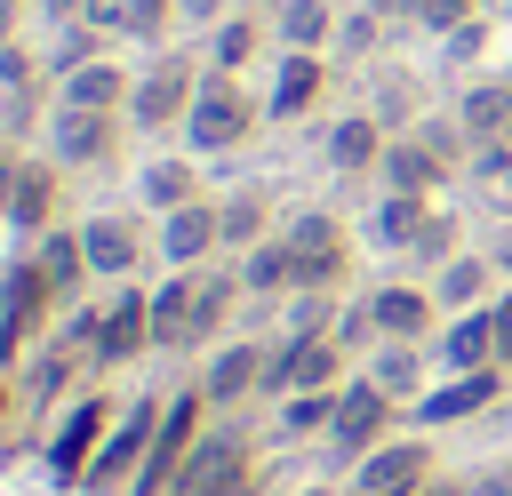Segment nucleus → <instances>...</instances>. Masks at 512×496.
<instances>
[{"instance_id": "obj_31", "label": "nucleus", "mask_w": 512, "mask_h": 496, "mask_svg": "<svg viewBox=\"0 0 512 496\" xmlns=\"http://www.w3.org/2000/svg\"><path fill=\"white\" fill-rule=\"evenodd\" d=\"M16 184H24V176H16V160L0 152V216H16Z\"/></svg>"}, {"instance_id": "obj_4", "label": "nucleus", "mask_w": 512, "mask_h": 496, "mask_svg": "<svg viewBox=\"0 0 512 496\" xmlns=\"http://www.w3.org/2000/svg\"><path fill=\"white\" fill-rule=\"evenodd\" d=\"M384 416H392V408H384V384H352V392L336 400V424H328V432H336V448H368V440L384 432Z\"/></svg>"}, {"instance_id": "obj_2", "label": "nucleus", "mask_w": 512, "mask_h": 496, "mask_svg": "<svg viewBox=\"0 0 512 496\" xmlns=\"http://www.w3.org/2000/svg\"><path fill=\"white\" fill-rule=\"evenodd\" d=\"M424 472H432V448L392 440V448H376V456L360 464V488H368V496H416V488H424Z\"/></svg>"}, {"instance_id": "obj_40", "label": "nucleus", "mask_w": 512, "mask_h": 496, "mask_svg": "<svg viewBox=\"0 0 512 496\" xmlns=\"http://www.w3.org/2000/svg\"><path fill=\"white\" fill-rule=\"evenodd\" d=\"M360 496H368V488H360Z\"/></svg>"}, {"instance_id": "obj_15", "label": "nucleus", "mask_w": 512, "mask_h": 496, "mask_svg": "<svg viewBox=\"0 0 512 496\" xmlns=\"http://www.w3.org/2000/svg\"><path fill=\"white\" fill-rule=\"evenodd\" d=\"M320 96V64H312V48H296L288 64H280V88H272V112H304Z\"/></svg>"}, {"instance_id": "obj_30", "label": "nucleus", "mask_w": 512, "mask_h": 496, "mask_svg": "<svg viewBox=\"0 0 512 496\" xmlns=\"http://www.w3.org/2000/svg\"><path fill=\"white\" fill-rule=\"evenodd\" d=\"M480 280H488V272H480V264H456V272H448V288H440V296H448V304H472V296H480Z\"/></svg>"}, {"instance_id": "obj_18", "label": "nucleus", "mask_w": 512, "mask_h": 496, "mask_svg": "<svg viewBox=\"0 0 512 496\" xmlns=\"http://www.w3.org/2000/svg\"><path fill=\"white\" fill-rule=\"evenodd\" d=\"M424 320H432L424 296H408V288H384V296H376V328H384V336H416Z\"/></svg>"}, {"instance_id": "obj_11", "label": "nucleus", "mask_w": 512, "mask_h": 496, "mask_svg": "<svg viewBox=\"0 0 512 496\" xmlns=\"http://www.w3.org/2000/svg\"><path fill=\"white\" fill-rule=\"evenodd\" d=\"M488 392H496V376H488V368H472V376H456V384H440V392H432V400H424L416 416H432V424H448V416H472V408H480Z\"/></svg>"}, {"instance_id": "obj_37", "label": "nucleus", "mask_w": 512, "mask_h": 496, "mask_svg": "<svg viewBox=\"0 0 512 496\" xmlns=\"http://www.w3.org/2000/svg\"><path fill=\"white\" fill-rule=\"evenodd\" d=\"M504 272H512V240H504Z\"/></svg>"}, {"instance_id": "obj_7", "label": "nucleus", "mask_w": 512, "mask_h": 496, "mask_svg": "<svg viewBox=\"0 0 512 496\" xmlns=\"http://www.w3.org/2000/svg\"><path fill=\"white\" fill-rule=\"evenodd\" d=\"M152 344V312H144V296L128 288L120 304H112V320H104V344H96V360H128V352H144Z\"/></svg>"}, {"instance_id": "obj_16", "label": "nucleus", "mask_w": 512, "mask_h": 496, "mask_svg": "<svg viewBox=\"0 0 512 496\" xmlns=\"http://www.w3.org/2000/svg\"><path fill=\"white\" fill-rule=\"evenodd\" d=\"M128 256H136V232H128L120 216H96V224H88V264H96V272H128Z\"/></svg>"}, {"instance_id": "obj_27", "label": "nucleus", "mask_w": 512, "mask_h": 496, "mask_svg": "<svg viewBox=\"0 0 512 496\" xmlns=\"http://www.w3.org/2000/svg\"><path fill=\"white\" fill-rule=\"evenodd\" d=\"M248 48H256V24H224V32H216V64H224V72H232Z\"/></svg>"}, {"instance_id": "obj_33", "label": "nucleus", "mask_w": 512, "mask_h": 496, "mask_svg": "<svg viewBox=\"0 0 512 496\" xmlns=\"http://www.w3.org/2000/svg\"><path fill=\"white\" fill-rule=\"evenodd\" d=\"M496 344H512V304H496Z\"/></svg>"}, {"instance_id": "obj_20", "label": "nucleus", "mask_w": 512, "mask_h": 496, "mask_svg": "<svg viewBox=\"0 0 512 496\" xmlns=\"http://www.w3.org/2000/svg\"><path fill=\"white\" fill-rule=\"evenodd\" d=\"M464 128H472V136L512 128V88H496V80H488V88H472V96H464Z\"/></svg>"}, {"instance_id": "obj_34", "label": "nucleus", "mask_w": 512, "mask_h": 496, "mask_svg": "<svg viewBox=\"0 0 512 496\" xmlns=\"http://www.w3.org/2000/svg\"><path fill=\"white\" fill-rule=\"evenodd\" d=\"M480 496H512V472H496V480H488V488H480Z\"/></svg>"}, {"instance_id": "obj_21", "label": "nucleus", "mask_w": 512, "mask_h": 496, "mask_svg": "<svg viewBox=\"0 0 512 496\" xmlns=\"http://www.w3.org/2000/svg\"><path fill=\"white\" fill-rule=\"evenodd\" d=\"M376 144H384V136H376V120H344V128L328 136V160H336V168H368V160H376Z\"/></svg>"}, {"instance_id": "obj_17", "label": "nucleus", "mask_w": 512, "mask_h": 496, "mask_svg": "<svg viewBox=\"0 0 512 496\" xmlns=\"http://www.w3.org/2000/svg\"><path fill=\"white\" fill-rule=\"evenodd\" d=\"M256 368H264V360H256V344H232V352L208 368V384H200V392H208V400H240V392L256 384Z\"/></svg>"}, {"instance_id": "obj_24", "label": "nucleus", "mask_w": 512, "mask_h": 496, "mask_svg": "<svg viewBox=\"0 0 512 496\" xmlns=\"http://www.w3.org/2000/svg\"><path fill=\"white\" fill-rule=\"evenodd\" d=\"M280 424H288V432H312V424H336V400H328V392H296Z\"/></svg>"}, {"instance_id": "obj_23", "label": "nucleus", "mask_w": 512, "mask_h": 496, "mask_svg": "<svg viewBox=\"0 0 512 496\" xmlns=\"http://www.w3.org/2000/svg\"><path fill=\"white\" fill-rule=\"evenodd\" d=\"M280 32H288V48H312V40H328V8L320 0H288L280 8Z\"/></svg>"}, {"instance_id": "obj_9", "label": "nucleus", "mask_w": 512, "mask_h": 496, "mask_svg": "<svg viewBox=\"0 0 512 496\" xmlns=\"http://www.w3.org/2000/svg\"><path fill=\"white\" fill-rule=\"evenodd\" d=\"M104 408H112V400H80V408H72V424H64V432H56V448H48V464H56V472H80V464H88V440L104 432Z\"/></svg>"}, {"instance_id": "obj_36", "label": "nucleus", "mask_w": 512, "mask_h": 496, "mask_svg": "<svg viewBox=\"0 0 512 496\" xmlns=\"http://www.w3.org/2000/svg\"><path fill=\"white\" fill-rule=\"evenodd\" d=\"M368 8H408V0H368Z\"/></svg>"}, {"instance_id": "obj_38", "label": "nucleus", "mask_w": 512, "mask_h": 496, "mask_svg": "<svg viewBox=\"0 0 512 496\" xmlns=\"http://www.w3.org/2000/svg\"><path fill=\"white\" fill-rule=\"evenodd\" d=\"M0 408H8V392H0Z\"/></svg>"}, {"instance_id": "obj_39", "label": "nucleus", "mask_w": 512, "mask_h": 496, "mask_svg": "<svg viewBox=\"0 0 512 496\" xmlns=\"http://www.w3.org/2000/svg\"><path fill=\"white\" fill-rule=\"evenodd\" d=\"M304 496H320V488H304Z\"/></svg>"}, {"instance_id": "obj_8", "label": "nucleus", "mask_w": 512, "mask_h": 496, "mask_svg": "<svg viewBox=\"0 0 512 496\" xmlns=\"http://www.w3.org/2000/svg\"><path fill=\"white\" fill-rule=\"evenodd\" d=\"M120 88H128V80H120L112 64H72V72H64V104H72V112H112Z\"/></svg>"}, {"instance_id": "obj_19", "label": "nucleus", "mask_w": 512, "mask_h": 496, "mask_svg": "<svg viewBox=\"0 0 512 496\" xmlns=\"http://www.w3.org/2000/svg\"><path fill=\"white\" fill-rule=\"evenodd\" d=\"M488 352H496V312H488V320H456V336H448V368L472 376Z\"/></svg>"}, {"instance_id": "obj_26", "label": "nucleus", "mask_w": 512, "mask_h": 496, "mask_svg": "<svg viewBox=\"0 0 512 496\" xmlns=\"http://www.w3.org/2000/svg\"><path fill=\"white\" fill-rule=\"evenodd\" d=\"M464 8H472V0H408L400 16H416V24H432V32H448V24H464Z\"/></svg>"}, {"instance_id": "obj_1", "label": "nucleus", "mask_w": 512, "mask_h": 496, "mask_svg": "<svg viewBox=\"0 0 512 496\" xmlns=\"http://www.w3.org/2000/svg\"><path fill=\"white\" fill-rule=\"evenodd\" d=\"M184 120H192V152H224V144H240V136H248V120H256V112H248V96L216 72V80H200V96H192V112H184Z\"/></svg>"}, {"instance_id": "obj_5", "label": "nucleus", "mask_w": 512, "mask_h": 496, "mask_svg": "<svg viewBox=\"0 0 512 496\" xmlns=\"http://www.w3.org/2000/svg\"><path fill=\"white\" fill-rule=\"evenodd\" d=\"M192 96H200V88H192V72H184V64H160V72L136 88V120H144V128H160V120L192 112Z\"/></svg>"}, {"instance_id": "obj_12", "label": "nucleus", "mask_w": 512, "mask_h": 496, "mask_svg": "<svg viewBox=\"0 0 512 496\" xmlns=\"http://www.w3.org/2000/svg\"><path fill=\"white\" fill-rule=\"evenodd\" d=\"M104 136H112L104 112H72V104H64V120H56V152H64V160H96Z\"/></svg>"}, {"instance_id": "obj_3", "label": "nucleus", "mask_w": 512, "mask_h": 496, "mask_svg": "<svg viewBox=\"0 0 512 496\" xmlns=\"http://www.w3.org/2000/svg\"><path fill=\"white\" fill-rule=\"evenodd\" d=\"M200 400H208V392H184V400H168V416H160V432H152V464H144V488H160V480L184 464V440H192V424H200Z\"/></svg>"}, {"instance_id": "obj_32", "label": "nucleus", "mask_w": 512, "mask_h": 496, "mask_svg": "<svg viewBox=\"0 0 512 496\" xmlns=\"http://www.w3.org/2000/svg\"><path fill=\"white\" fill-rule=\"evenodd\" d=\"M184 192V168H152V200H176Z\"/></svg>"}, {"instance_id": "obj_13", "label": "nucleus", "mask_w": 512, "mask_h": 496, "mask_svg": "<svg viewBox=\"0 0 512 496\" xmlns=\"http://www.w3.org/2000/svg\"><path fill=\"white\" fill-rule=\"evenodd\" d=\"M432 224H424V192H392L384 208H376V240H392V248H408V240H424Z\"/></svg>"}, {"instance_id": "obj_35", "label": "nucleus", "mask_w": 512, "mask_h": 496, "mask_svg": "<svg viewBox=\"0 0 512 496\" xmlns=\"http://www.w3.org/2000/svg\"><path fill=\"white\" fill-rule=\"evenodd\" d=\"M48 8H56V16H80V8H88V0H48Z\"/></svg>"}, {"instance_id": "obj_14", "label": "nucleus", "mask_w": 512, "mask_h": 496, "mask_svg": "<svg viewBox=\"0 0 512 496\" xmlns=\"http://www.w3.org/2000/svg\"><path fill=\"white\" fill-rule=\"evenodd\" d=\"M208 240H224V216H208V208H192V200H184V208H176V224H168V256H176V264H192Z\"/></svg>"}, {"instance_id": "obj_22", "label": "nucleus", "mask_w": 512, "mask_h": 496, "mask_svg": "<svg viewBox=\"0 0 512 496\" xmlns=\"http://www.w3.org/2000/svg\"><path fill=\"white\" fill-rule=\"evenodd\" d=\"M88 272V240H72V232H56L48 248H40V280H56V288H72Z\"/></svg>"}, {"instance_id": "obj_29", "label": "nucleus", "mask_w": 512, "mask_h": 496, "mask_svg": "<svg viewBox=\"0 0 512 496\" xmlns=\"http://www.w3.org/2000/svg\"><path fill=\"white\" fill-rule=\"evenodd\" d=\"M256 216H264V208H256V192H248V200H232V208H224V240H248V232H256Z\"/></svg>"}, {"instance_id": "obj_10", "label": "nucleus", "mask_w": 512, "mask_h": 496, "mask_svg": "<svg viewBox=\"0 0 512 496\" xmlns=\"http://www.w3.org/2000/svg\"><path fill=\"white\" fill-rule=\"evenodd\" d=\"M440 160H448V152H440L432 136H424V144H392V152H384V176H392V192H424V184L440 176Z\"/></svg>"}, {"instance_id": "obj_25", "label": "nucleus", "mask_w": 512, "mask_h": 496, "mask_svg": "<svg viewBox=\"0 0 512 496\" xmlns=\"http://www.w3.org/2000/svg\"><path fill=\"white\" fill-rule=\"evenodd\" d=\"M48 216V168H24V184H16V224H40Z\"/></svg>"}, {"instance_id": "obj_28", "label": "nucleus", "mask_w": 512, "mask_h": 496, "mask_svg": "<svg viewBox=\"0 0 512 496\" xmlns=\"http://www.w3.org/2000/svg\"><path fill=\"white\" fill-rule=\"evenodd\" d=\"M120 24L128 32H160L168 24V0H120Z\"/></svg>"}, {"instance_id": "obj_6", "label": "nucleus", "mask_w": 512, "mask_h": 496, "mask_svg": "<svg viewBox=\"0 0 512 496\" xmlns=\"http://www.w3.org/2000/svg\"><path fill=\"white\" fill-rule=\"evenodd\" d=\"M328 376H336V344H320V336H296L272 360V384H296V392H328Z\"/></svg>"}]
</instances>
